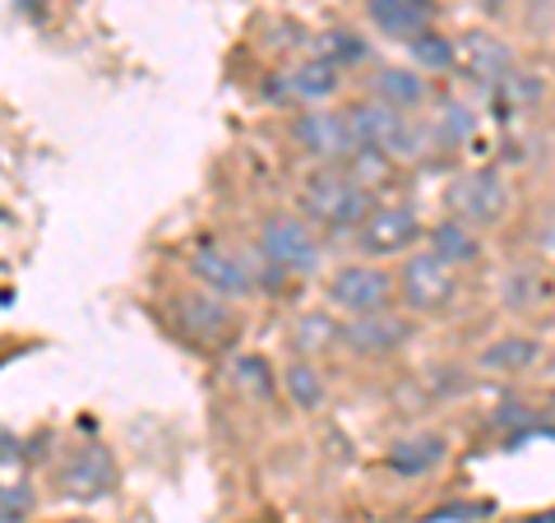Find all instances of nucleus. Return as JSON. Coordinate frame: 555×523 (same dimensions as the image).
I'll list each match as a JSON object with an SVG mask.
<instances>
[{"instance_id": "1", "label": "nucleus", "mask_w": 555, "mask_h": 523, "mask_svg": "<svg viewBox=\"0 0 555 523\" xmlns=\"http://www.w3.org/2000/svg\"><path fill=\"white\" fill-rule=\"evenodd\" d=\"M379 200L371 181L361 177L352 163H338V167H315L301 186V208H306V222H320L328 232H357L361 218L371 214Z\"/></svg>"}, {"instance_id": "2", "label": "nucleus", "mask_w": 555, "mask_h": 523, "mask_svg": "<svg viewBox=\"0 0 555 523\" xmlns=\"http://www.w3.org/2000/svg\"><path fill=\"white\" fill-rule=\"evenodd\" d=\"M347 112V126H352L357 139V158H375V163H416L426 153V130L422 120L408 112H393L375 98L352 102Z\"/></svg>"}, {"instance_id": "3", "label": "nucleus", "mask_w": 555, "mask_h": 523, "mask_svg": "<svg viewBox=\"0 0 555 523\" xmlns=\"http://www.w3.org/2000/svg\"><path fill=\"white\" fill-rule=\"evenodd\" d=\"M393 288H398V302H403L412 316H444L463 296L459 269L440 265L430 251H408L403 269L393 273Z\"/></svg>"}, {"instance_id": "4", "label": "nucleus", "mask_w": 555, "mask_h": 523, "mask_svg": "<svg viewBox=\"0 0 555 523\" xmlns=\"http://www.w3.org/2000/svg\"><path fill=\"white\" fill-rule=\"evenodd\" d=\"M255 246H259V265L292 273V278H310L324 259L320 237L310 232V222L297 214H269L255 232Z\"/></svg>"}, {"instance_id": "5", "label": "nucleus", "mask_w": 555, "mask_h": 523, "mask_svg": "<svg viewBox=\"0 0 555 523\" xmlns=\"http://www.w3.org/2000/svg\"><path fill=\"white\" fill-rule=\"evenodd\" d=\"M171 320H177V329L190 343L208 347V353L236 343V334H241L236 306L228 302V296L208 292V288H185V292L171 296Z\"/></svg>"}, {"instance_id": "6", "label": "nucleus", "mask_w": 555, "mask_h": 523, "mask_svg": "<svg viewBox=\"0 0 555 523\" xmlns=\"http://www.w3.org/2000/svg\"><path fill=\"white\" fill-rule=\"evenodd\" d=\"M444 200H449V214L463 218L477 232H491L509 218V181L495 167H473L463 177H454Z\"/></svg>"}, {"instance_id": "7", "label": "nucleus", "mask_w": 555, "mask_h": 523, "mask_svg": "<svg viewBox=\"0 0 555 523\" xmlns=\"http://www.w3.org/2000/svg\"><path fill=\"white\" fill-rule=\"evenodd\" d=\"M292 144L315 167H338V163H352L357 158V139L352 126H347V112L324 107H297L292 116Z\"/></svg>"}, {"instance_id": "8", "label": "nucleus", "mask_w": 555, "mask_h": 523, "mask_svg": "<svg viewBox=\"0 0 555 523\" xmlns=\"http://www.w3.org/2000/svg\"><path fill=\"white\" fill-rule=\"evenodd\" d=\"M185 265L199 288L228 296V302H246L259 288V259H246L236 246H222V241H199Z\"/></svg>"}, {"instance_id": "9", "label": "nucleus", "mask_w": 555, "mask_h": 523, "mask_svg": "<svg viewBox=\"0 0 555 523\" xmlns=\"http://www.w3.org/2000/svg\"><path fill=\"white\" fill-rule=\"evenodd\" d=\"M398 288L393 273L379 265H343L328 278V306L343 310L347 320L352 316H375V310H393Z\"/></svg>"}, {"instance_id": "10", "label": "nucleus", "mask_w": 555, "mask_h": 523, "mask_svg": "<svg viewBox=\"0 0 555 523\" xmlns=\"http://www.w3.org/2000/svg\"><path fill=\"white\" fill-rule=\"evenodd\" d=\"M338 93H343V69L324 65L320 56H306L269 79V98L283 102V107H324Z\"/></svg>"}, {"instance_id": "11", "label": "nucleus", "mask_w": 555, "mask_h": 523, "mask_svg": "<svg viewBox=\"0 0 555 523\" xmlns=\"http://www.w3.org/2000/svg\"><path fill=\"white\" fill-rule=\"evenodd\" d=\"M426 232V222L416 218V208L408 204H375L366 218H361V228H357V246L366 251V255H408L416 251V241H422Z\"/></svg>"}, {"instance_id": "12", "label": "nucleus", "mask_w": 555, "mask_h": 523, "mask_svg": "<svg viewBox=\"0 0 555 523\" xmlns=\"http://www.w3.org/2000/svg\"><path fill=\"white\" fill-rule=\"evenodd\" d=\"M338 343L357 357H393L412 343V320L393 316V310H375V316H352L338 329Z\"/></svg>"}, {"instance_id": "13", "label": "nucleus", "mask_w": 555, "mask_h": 523, "mask_svg": "<svg viewBox=\"0 0 555 523\" xmlns=\"http://www.w3.org/2000/svg\"><path fill=\"white\" fill-rule=\"evenodd\" d=\"M366 20L379 38L408 47L412 38H422V33L436 28L440 5L436 0H366Z\"/></svg>"}, {"instance_id": "14", "label": "nucleus", "mask_w": 555, "mask_h": 523, "mask_svg": "<svg viewBox=\"0 0 555 523\" xmlns=\"http://www.w3.org/2000/svg\"><path fill=\"white\" fill-rule=\"evenodd\" d=\"M371 98L385 102V107L393 112H426L430 102H436V89H430V75H422V69H408V65H379L371 75Z\"/></svg>"}, {"instance_id": "15", "label": "nucleus", "mask_w": 555, "mask_h": 523, "mask_svg": "<svg viewBox=\"0 0 555 523\" xmlns=\"http://www.w3.org/2000/svg\"><path fill=\"white\" fill-rule=\"evenodd\" d=\"M116 486V463L102 445H83L75 459L61 468V492L69 500H102Z\"/></svg>"}, {"instance_id": "16", "label": "nucleus", "mask_w": 555, "mask_h": 523, "mask_svg": "<svg viewBox=\"0 0 555 523\" xmlns=\"http://www.w3.org/2000/svg\"><path fill=\"white\" fill-rule=\"evenodd\" d=\"M449 459V441L436 431H416V435H403V441L389 445V473L403 477V482H422L426 473H436V468Z\"/></svg>"}, {"instance_id": "17", "label": "nucleus", "mask_w": 555, "mask_h": 523, "mask_svg": "<svg viewBox=\"0 0 555 523\" xmlns=\"http://www.w3.org/2000/svg\"><path fill=\"white\" fill-rule=\"evenodd\" d=\"M422 237H426V251L449 269H473V265H481V255H486L481 232L467 228V222L454 218V214H449L444 222H436L430 232H422Z\"/></svg>"}, {"instance_id": "18", "label": "nucleus", "mask_w": 555, "mask_h": 523, "mask_svg": "<svg viewBox=\"0 0 555 523\" xmlns=\"http://www.w3.org/2000/svg\"><path fill=\"white\" fill-rule=\"evenodd\" d=\"M546 357V343L542 339H532V334H505V339H495V343H486L481 347V357L477 366L486 375H528L537 371V361Z\"/></svg>"}, {"instance_id": "19", "label": "nucleus", "mask_w": 555, "mask_h": 523, "mask_svg": "<svg viewBox=\"0 0 555 523\" xmlns=\"http://www.w3.org/2000/svg\"><path fill=\"white\" fill-rule=\"evenodd\" d=\"M459 65H467L477 79H509L514 51L500 38H491V33H473L467 42H459Z\"/></svg>"}, {"instance_id": "20", "label": "nucleus", "mask_w": 555, "mask_h": 523, "mask_svg": "<svg viewBox=\"0 0 555 523\" xmlns=\"http://www.w3.org/2000/svg\"><path fill=\"white\" fill-rule=\"evenodd\" d=\"M315 56L347 75V69H361V65L371 61V42L361 38L357 28H324L320 42H315Z\"/></svg>"}, {"instance_id": "21", "label": "nucleus", "mask_w": 555, "mask_h": 523, "mask_svg": "<svg viewBox=\"0 0 555 523\" xmlns=\"http://www.w3.org/2000/svg\"><path fill=\"white\" fill-rule=\"evenodd\" d=\"M408 51H412V61H416L422 75H449V69L459 65V42L444 38V33H436V28L422 33V38H412Z\"/></svg>"}, {"instance_id": "22", "label": "nucleus", "mask_w": 555, "mask_h": 523, "mask_svg": "<svg viewBox=\"0 0 555 523\" xmlns=\"http://www.w3.org/2000/svg\"><path fill=\"white\" fill-rule=\"evenodd\" d=\"M283 390H287V404L297 412H320L324 408V380L310 361H292L283 371Z\"/></svg>"}, {"instance_id": "23", "label": "nucleus", "mask_w": 555, "mask_h": 523, "mask_svg": "<svg viewBox=\"0 0 555 523\" xmlns=\"http://www.w3.org/2000/svg\"><path fill=\"white\" fill-rule=\"evenodd\" d=\"M477 130V116L473 107H463V102H440V112H430V135L440 139L444 149H463L467 139Z\"/></svg>"}, {"instance_id": "24", "label": "nucleus", "mask_w": 555, "mask_h": 523, "mask_svg": "<svg viewBox=\"0 0 555 523\" xmlns=\"http://www.w3.org/2000/svg\"><path fill=\"white\" fill-rule=\"evenodd\" d=\"M20 455H24V449H20V441H14V435H10L5 426H0V468H5V463H14Z\"/></svg>"}]
</instances>
